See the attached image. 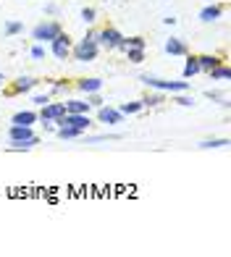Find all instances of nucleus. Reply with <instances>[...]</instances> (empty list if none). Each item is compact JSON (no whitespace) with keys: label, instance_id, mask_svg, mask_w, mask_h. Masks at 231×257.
<instances>
[{"label":"nucleus","instance_id":"obj_33","mask_svg":"<svg viewBox=\"0 0 231 257\" xmlns=\"http://www.w3.org/2000/svg\"><path fill=\"white\" fill-rule=\"evenodd\" d=\"M176 21H179L176 16H166V19H163V24H166V27H173V24H176Z\"/></svg>","mask_w":231,"mask_h":257},{"label":"nucleus","instance_id":"obj_22","mask_svg":"<svg viewBox=\"0 0 231 257\" xmlns=\"http://www.w3.org/2000/svg\"><path fill=\"white\" fill-rule=\"evenodd\" d=\"M142 108H145V105H142V100H134V102H124L119 110H121L124 115H137V113H140Z\"/></svg>","mask_w":231,"mask_h":257},{"label":"nucleus","instance_id":"obj_7","mask_svg":"<svg viewBox=\"0 0 231 257\" xmlns=\"http://www.w3.org/2000/svg\"><path fill=\"white\" fill-rule=\"evenodd\" d=\"M8 142H34V145H40V137L34 134L32 126H16V123H11Z\"/></svg>","mask_w":231,"mask_h":257},{"label":"nucleus","instance_id":"obj_24","mask_svg":"<svg viewBox=\"0 0 231 257\" xmlns=\"http://www.w3.org/2000/svg\"><path fill=\"white\" fill-rule=\"evenodd\" d=\"M163 100H166V92H158V89H155V95L145 97V100H142V105H145V108H155V105H160Z\"/></svg>","mask_w":231,"mask_h":257},{"label":"nucleus","instance_id":"obj_11","mask_svg":"<svg viewBox=\"0 0 231 257\" xmlns=\"http://www.w3.org/2000/svg\"><path fill=\"white\" fill-rule=\"evenodd\" d=\"M163 50H166L168 55H173V58H184V55L189 53L187 42H184L181 37H168V40H166V45H163Z\"/></svg>","mask_w":231,"mask_h":257},{"label":"nucleus","instance_id":"obj_13","mask_svg":"<svg viewBox=\"0 0 231 257\" xmlns=\"http://www.w3.org/2000/svg\"><path fill=\"white\" fill-rule=\"evenodd\" d=\"M76 89H79V92H84V95H92V92H100V89H102V79H97V76L79 79V81H76Z\"/></svg>","mask_w":231,"mask_h":257},{"label":"nucleus","instance_id":"obj_6","mask_svg":"<svg viewBox=\"0 0 231 257\" xmlns=\"http://www.w3.org/2000/svg\"><path fill=\"white\" fill-rule=\"evenodd\" d=\"M71 37H68L66 32H61L58 34V37L50 42V53L58 58V61H68V58H71Z\"/></svg>","mask_w":231,"mask_h":257},{"label":"nucleus","instance_id":"obj_20","mask_svg":"<svg viewBox=\"0 0 231 257\" xmlns=\"http://www.w3.org/2000/svg\"><path fill=\"white\" fill-rule=\"evenodd\" d=\"M66 113H89V102L87 100H66Z\"/></svg>","mask_w":231,"mask_h":257},{"label":"nucleus","instance_id":"obj_18","mask_svg":"<svg viewBox=\"0 0 231 257\" xmlns=\"http://www.w3.org/2000/svg\"><path fill=\"white\" fill-rule=\"evenodd\" d=\"M55 134H58V139H63V142H71V139L84 137V132H79V128H68V126H58Z\"/></svg>","mask_w":231,"mask_h":257},{"label":"nucleus","instance_id":"obj_10","mask_svg":"<svg viewBox=\"0 0 231 257\" xmlns=\"http://www.w3.org/2000/svg\"><path fill=\"white\" fill-rule=\"evenodd\" d=\"M63 113H66V105L63 102H45L37 115H40V121H53L55 123Z\"/></svg>","mask_w":231,"mask_h":257},{"label":"nucleus","instance_id":"obj_28","mask_svg":"<svg viewBox=\"0 0 231 257\" xmlns=\"http://www.w3.org/2000/svg\"><path fill=\"white\" fill-rule=\"evenodd\" d=\"M173 102H179L181 108H189V105H192L194 100H192V97H187L184 92H176V95H173Z\"/></svg>","mask_w":231,"mask_h":257},{"label":"nucleus","instance_id":"obj_8","mask_svg":"<svg viewBox=\"0 0 231 257\" xmlns=\"http://www.w3.org/2000/svg\"><path fill=\"white\" fill-rule=\"evenodd\" d=\"M40 81L34 79V76H19L14 84H11L8 89H6V95L8 97H16V95H27V92H32L34 87H37Z\"/></svg>","mask_w":231,"mask_h":257},{"label":"nucleus","instance_id":"obj_31","mask_svg":"<svg viewBox=\"0 0 231 257\" xmlns=\"http://www.w3.org/2000/svg\"><path fill=\"white\" fill-rule=\"evenodd\" d=\"M32 102H34V105H40V108H42L45 102H50V95H34V97H32Z\"/></svg>","mask_w":231,"mask_h":257},{"label":"nucleus","instance_id":"obj_25","mask_svg":"<svg viewBox=\"0 0 231 257\" xmlns=\"http://www.w3.org/2000/svg\"><path fill=\"white\" fill-rule=\"evenodd\" d=\"M228 139H205V142H200V150H218V147H226Z\"/></svg>","mask_w":231,"mask_h":257},{"label":"nucleus","instance_id":"obj_2","mask_svg":"<svg viewBox=\"0 0 231 257\" xmlns=\"http://www.w3.org/2000/svg\"><path fill=\"white\" fill-rule=\"evenodd\" d=\"M140 81L150 89H158V92H171V95H176V92H189L192 89V81L189 79H181V81H168V79H158V76H150V74H142Z\"/></svg>","mask_w":231,"mask_h":257},{"label":"nucleus","instance_id":"obj_21","mask_svg":"<svg viewBox=\"0 0 231 257\" xmlns=\"http://www.w3.org/2000/svg\"><path fill=\"white\" fill-rule=\"evenodd\" d=\"M129 48H147V42H145V37H124L121 40V45H119V50H129Z\"/></svg>","mask_w":231,"mask_h":257},{"label":"nucleus","instance_id":"obj_4","mask_svg":"<svg viewBox=\"0 0 231 257\" xmlns=\"http://www.w3.org/2000/svg\"><path fill=\"white\" fill-rule=\"evenodd\" d=\"M58 126H68V128H79V132H84L87 134V128L89 126H95L89 118V113H63L61 118L55 121V128Z\"/></svg>","mask_w":231,"mask_h":257},{"label":"nucleus","instance_id":"obj_3","mask_svg":"<svg viewBox=\"0 0 231 257\" xmlns=\"http://www.w3.org/2000/svg\"><path fill=\"white\" fill-rule=\"evenodd\" d=\"M61 32H63V27L58 24V21L48 19V21H40V24L32 29V40H34V42H40V45H50Z\"/></svg>","mask_w":231,"mask_h":257},{"label":"nucleus","instance_id":"obj_34","mask_svg":"<svg viewBox=\"0 0 231 257\" xmlns=\"http://www.w3.org/2000/svg\"><path fill=\"white\" fill-rule=\"evenodd\" d=\"M6 84V76H3V71H0V87H3Z\"/></svg>","mask_w":231,"mask_h":257},{"label":"nucleus","instance_id":"obj_17","mask_svg":"<svg viewBox=\"0 0 231 257\" xmlns=\"http://www.w3.org/2000/svg\"><path fill=\"white\" fill-rule=\"evenodd\" d=\"M197 63H200V71L207 74L210 68H215L218 63H223V61H221L218 55H197Z\"/></svg>","mask_w":231,"mask_h":257},{"label":"nucleus","instance_id":"obj_1","mask_svg":"<svg viewBox=\"0 0 231 257\" xmlns=\"http://www.w3.org/2000/svg\"><path fill=\"white\" fill-rule=\"evenodd\" d=\"M100 55V45H97V29H89L76 45H71V58L79 63H92Z\"/></svg>","mask_w":231,"mask_h":257},{"label":"nucleus","instance_id":"obj_23","mask_svg":"<svg viewBox=\"0 0 231 257\" xmlns=\"http://www.w3.org/2000/svg\"><path fill=\"white\" fill-rule=\"evenodd\" d=\"M126 53V61H129V63H142L145 61V50L142 48H129V50H124Z\"/></svg>","mask_w":231,"mask_h":257},{"label":"nucleus","instance_id":"obj_5","mask_svg":"<svg viewBox=\"0 0 231 257\" xmlns=\"http://www.w3.org/2000/svg\"><path fill=\"white\" fill-rule=\"evenodd\" d=\"M121 40H124V34L116 27H105V29L97 32V45H100V48H105V50H119Z\"/></svg>","mask_w":231,"mask_h":257},{"label":"nucleus","instance_id":"obj_30","mask_svg":"<svg viewBox=\"0 0 231 257\" xmlns=\"http://www.w3.org/2000/svg\"><path fill=\"white\" fill-rule=\"evenodd\" d=\"M87 102H89V108H100V105H105L100 100V92H92V95H87Z\"/></svg>","mask_w":231,"mask_h":257},{"label":"nucleus","instance_id":"obj_32","mask_svg":"<svg viewBox=\"0 0 231 257\" xmlns=\"http://www.w3.org/2000/svg\"><path fill=\"white\" fill-rule=\"evenodd\" d=\"M45 14H50V16L58 14V6H55V3H48V6H45Z\"/></svg>","mask_w":231,"mask_h":257},{"label":"nucleus","instance_id":"obj_29","mask_svg":"<svg viewBox=\"0 0 231 257\" xmlns=\"http://www.w3.org/2000/svg\"><path fill=\"white\" fill-rule=\"evenodd\" d=\"M32 58H34V61H42V58H45V45L34 42V48H32Z\"/></svg>","mask_w":231,"mask_h":257},{"label":"nucleus","instance_id":"obj_12","mask_svg":"<svg viewBox=\"0 0 231 257\" xmlns=\"http://www.w3.org/2000/svg\"><path fill=\"white\" fill-rule=\"evenodd\" d=\"M223 16V6H205L202 11H200V21H202V24H213V21H218V19H221Z\"/></svg>","mask_w":231,"mask_h":257},{"label":"nucleus","instance_id":"obj_27","mask_svg":"<svg viewBox=\"0 0 231 257\" xmlns=\"http://www.w3.org/2000/svg\"><path fill=\"white\" fill-rule=\"evenodd\" d=\"M108 139H121V134H100V137H87V142H89V145H95V142H108Z\"/></svg>","mask_w":231,"mask_h":257},{"label":"nucleus","instance_id":"obj_14","mask_svg":"<svg viewBox=\"0 0 231 257\" xmlns=\"http://www.w3.org/2000/svg\"><path fill=\"white\" fill-rule=\"evenodd\" d=\"M37 121H40V115L34 110H19V113H14V118H11V123H16V126H34Z\"/></svg>","mask_w":231,"mask_h":257},{"label":"nucleus","instance_id":"obj_26","mask_svg":"<svg viewBox=\"0 0 231 257\" xmlns=\"http://www.w3.org/2000/svg\"><path fill=\"white\" fill-rule=\"evenodd\" d=\"M79 16H82V21H84V24H95V19H97V11L92 8V6H87V8H82V14H79Z\"/></svg>","mask_w":231,"mask_h":257},{"label":"nucleus","instance_id":"obj_15","mask_svg":"<svg viewBox=\"0 0 231 257\" xmlns=\"http://www.w3.org/2000/svg\"><path fill=\"white\" fill-rule=\"evenodd\" d=\"M184 58H187V63H184V79H194V76H197V74H202L200 71V63H197V55H184Z\"/></svg>","mask_w":231,"mask_h":257},{"label":"nucleus","instance_id":"obj_9","mask_svg":"<svg viewBox=\"0 0 231 257\" xmlns=\"http://www.w3.org/2000/svg\"><path fill=\"white\" fill-rule=\"evenodd\" d=\"M97 123L119 126V123H124V113L119 108H110V105H100L97 108Z\"/></svg>","mask_w":231,"mask_h":257},{"label":"nucleus","instance_id":"obj_16","mask_svg":"<svg viewBox=\"0 0 231 257\" xmlns=\"http://www.w3.org/2000/svg\"><path fill=\"white\" fill-rule=\"evenodd\" d=\"M207 79H210V81H228V79H231L228 66H226V63H218L215 68H210V71H207Z\"/></svg>","mask_w":231,"mask_h":257},{"label":"nucleus","instance_id":"obj_19","mask_svg":"<svg viewBox=\"0 0 231 257\" xmlns=\"http://www.w3.org/2000/svg\"><path fill=\"white\" fill-rule=\"evenodd\" d=\"M21 32H24V24L16 21V19H8L3 24V37H16V34H21Z\"/></svg>","mask_w":231,"mask_h":257}]
</instances>
